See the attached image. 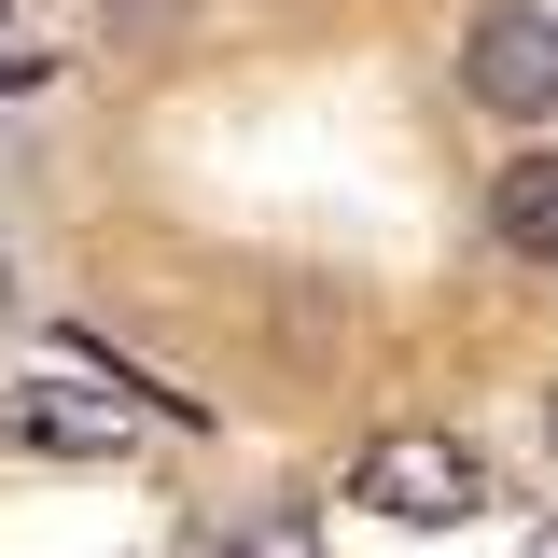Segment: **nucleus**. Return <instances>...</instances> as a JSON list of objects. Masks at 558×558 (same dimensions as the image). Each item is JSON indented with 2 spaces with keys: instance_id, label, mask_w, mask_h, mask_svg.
Here are the masks:
<instances>
[{
  "instance_id": "obj_6",
  "label": "nucleus",
  "mask_w": 558,
  "mask_h": 558,
  "mask_svg": "<svg viewBox=\"0 0 558 558\" xmlns=\"http://www.w3.org/2000/svg\"><path fill=\"white\" fill-rule=\"evenodd\" d=\"M531 558H558V531H531Z\"/></svg>"
},
{
  "instance_id": "obj_2",
  "label": "nucleus",
  "mask_w": 558,
  "mask_h": 558,
  "mask_svg": "<svg viewBox=\"0 0 558 558\" xmlns=\"http://www.w3.org/2000/svg\"><path fill=\"white\" fill-rule=\"evenodd\" d=\"M461 84H475L488 112H558V14L545 0H488L475 28H461Z\"/></svg>"
},
{
  "instance_id": "obj_4",
  "label": "nucleus",
  "mask_w": 558,
  "mask_h": 558,
  "mask_svg": "<svg viewBox=\"0 0 558 558\" xmlns=\"http://www.w3.org/2000/svg\"><path fill=\"white\" fill-rule=\"evenodd\" d=\"M238 558H322V531H307V517H252V545Z\"/></svg>"
},
{
  "instance_id": "obj_3",
  "label": "nucleus",
  "mask_w": 558,
  "mask_h": 558,
  "mask_svg": "<svg viewBox=\"0 0 558 558\" xmlns=\"http://www.w3.org/2000/svg\"><path fill=\"white\" fill-rule=\"evenodd\" d=\"M488 238H502L517 266H558V154H517V168L488 182Z\"/></svg>"
},
{
  "instance_id": "obj_1",
  "label": "nucleus",
  "mask_w": 558,
  "mask_h": 558,
  "mask_svg": "<svg viewBox=\"0 0 558 558\" xmlns=\"http://www.w3.org/2000/svg\"><path fill=\"white\" fill-rule=\"evenodd\" d=\"M363 502L405 517V531H461L488 502V475H475V447H447V433H377L363 447Z\"/></svg>"
},
{
  "instance_id": "obj_5",
  "label": "nucleus",
  "mask_w": 558,
  "mask_h": 558,
  "mask_svg": "<svg viewBox=\"0 0 558 558\" xmlns=\"http://www.w3.org/2000/svg\"><path fill=\"white\" fill-rule=\"evenodd\" d=\"M43 70H57V57H43V43H14V0H0V84H43Z\"/></svg>"
},
{
  "instance_id": "obj_7",
  "label": "nucleus",
  "mask_w": 558,
  "mask_h": 558,
  "mask_svg": "<svg viewBox=\"0 0 558 558\" xmlns=\"http://www.w3.org/2000/svg\"><path fill=\"white\" fill-rule=\"evenodd\" d=\"M545 433H558V405H545Z\"/></svg>"
}]
</instances>
